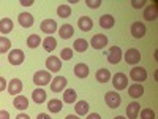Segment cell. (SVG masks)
Listing matches in <instances>:
<instances>
[{
  "label": "cell",
  "instance_id": "cell-1",
  "mask_svg": "<svg viewBox=\"0 0 158 119\" xmlns=\"http://www.w3.org/2000/svg\"><path fill=\"white\" fill-rule=\"evenodd\" d=\"M51 81H52L51 79V72H48V70H40V72H36L33 75V83L36 86H46Z\"/></svg>",
  "mask_w": 158,
  "mask_h": 119
},
{
  "label": "cell",
  "instance_id": "cell-2",
  "mask_svg": "<svg viewBox=\"0 0 158 119\" xmlns=\"http://www.w3.org/2000/svg\"><path fill=\"white\" fill-rule=\"evenodd\" d=\"M104 102H106V105H108L109 108H118V107H120L122 99H120V95H118L117 92L109 90V92L104 94Z\"/></svg>",
  "mask_w": 158,
  "mask_h": 119
},
{
  "label": "cell",
  "instance_id": "cell-3",
  "mask_svg": "<svg viewBox=\"0 0 158 119\" xmlns=\"http://www.w3.org/2000/svg\"><path fill=\"white\" fill-rule=\"evenodd\" d=\"M130 78L133 79V81H136L138 84H141L142 81L147 79V70L142 68V67H135V68L130 70Z\"/></svg>",
  "mask_w": 158,
  "mask_h": 119
},
{
  "label": "cell",
  "instance_id": "cell-4",
  "mask_svg": "<svg viewBox=\"0 0 158 119\" xmlns=\"http://www.w3.org/2000/svg\"><path fill=\"white\" fill-rule=\"evenodd\" d=\"M112 84H114V89H117V90L127 89V86H128V78H127V75L122 73V72L115 73L114 78H112Z\"/></svg>",
  "mask_w": 158,
  "mask_h": 119
},
{
  "label": "cell",
  "instance_id": "cell-5",
  "mask_svg": "<svg viewBox=\"0 0 158 119\" xmlns=\"http://www.w3.org/2000/svg\"><path fill=\"white\" fill-rule=\"evenodd\" d=\"M90 46L94 48V49H104L108 46V37L106 35H103V33H97L92 37L90 40Z\"/></svg>",
  "mask_w": 158,
  "mask_h": 119
},
{
  "label": "cell",
  "instance_id": "cell-6",
  "mask_svg": "<svg viewBox=\"0 0 158 119\" xmlns=\"http://www.w3.org/2000/svg\"><path fill=\"white\" fill-rule=\"evenodd\" d=\"M125 62L128 64V65H136V64H139V60H141V52H139V49H135V48H131V49H127V52H125Z\"/></svg>",
  "mask_w": 158,
  "mask_h": 119
},
{
  "label": "cell",
  "instance_id": "cell-7",
  "mask_svg": "<svg viewBox=\"0 0 158 119\" xmlns=\"http://www.w3.org/2000/svg\"><path fill=\"white\" fill-rule=\"evenodd\" d=\"M25 59V54H24V51L21 49H13L10 51V54H8V62L11 65H21Z\"/></svg>",
  "mask_w": 158,
  "mask_h": 119
},
{
  "label": "cell",
  "instance_id": "cell-8",
  "mask_svg": "<svg viewBox=\"0 0 158 119\" xmlns=\"http://www.w3.org/2000/svg\"><path fill=\"white\" fill-rule=\"evenodd\" d=\"M67 78L65 76H56L51 81V90L52 92H63L65 87H67Z\"/></svg>",
  "mask_w": 158,
  "mask_h": 119
},
{
  "label": "cell",
  "instance_id": "cell-9",
  "mask_svg": "<svg viewBox=\"0 0 158 119\" xmlns=\"http://www.w3.org/2000/svg\"><path fill=\"white\" fill-rule=\"evenodd\" d=\"M46 68L48 72H59L62 68V60L60 57H56V56H49L46 59Z\"/></svg>",
  "mask_w": 158,
  "mask_h": 119
},
{
  "label": "cell",
  "instance_id": "cell-10",
  "mask_svg": "<svg viewBox=\"0 0 158 119\" xmlns=\"http://www.w3.org/2000/svg\"><path fill=\"white\" fill-rule=\"evenodd\" d=\"M122 49L118 48V46H112L109 51H108V60L109 64H118L122 60Z\"/></svg>",
  "mask_w": 158,
  "mask_h": 119
},
{
  "label": "cell",
  "instance_id": "cell-11",
  "mask_svg": "<svg viewBox=\"0 0 158 119\" xmlns=\"http://www.w3.org/2000/svg\"><path fill=\"white\" fill-rule=\"evenodd\" d=\"M6 89H8V94H11V95L16 97V95L21 94V90H22V81H21V79H18V78L11 79L10 84L6 86Z\"/></svg>",
  "mask_w": 158,
  "mask_h": 119
},
{
  "label": "cell",
  "instance_id": "cell-12",
  "mask_svg": "<svg viewBox=\"0 0 158 119\" xmlns=\"http://www.w3.org/2000/svg\"><path fill=\"white\" fill-rule=\"evenodd\" d=\"M40 29H41L44 33H54V32H57V22L54 21V19H44L43 22H41V25H40Z\"/></svg>",
  "mask_w": 158,
  "mask_h": 119
},
{
  "label": "cell",
  "instance_id": "cell-13",
  "mask_svg": "<svg viewBox=\"0 0 158 119\" xmlns=\"http://www.w3.org/2000/svg\"><path fill=\"white\" fill-rule=\"evenodd\" d=\"M131 35H133L135 38H142L144 35H146V25H144L142 22L136 21L131 24Z\"/></svg>",
  "mask_w": 158,
  "mask_h": 119
},
{
  "label": "cell",
  "instance_id": "cell-14",
  "mask_svg": "<svg viewBox=\"0 0 158 119\" xmlns=\"http://www.w3.org/2000/svg\"><path fill=\"white\" fill-rule=\"evenodd\" d=\"M77 27L82 32H89V30H92V27H94V21H92V18H89V16H81L77 19Z\"/></svg>",
  "mask_w": 158,
  "mask_h": 119
},
{
  "label": "cell",
  "instance_id": "cell-15",
  "mask_svg": "<svg viewBox=\"0 0 158 119\" xmlns=\"http://www.w3.org/2000/svg\"><path fill=\"white\" fill-rule=\"evenodd\" d=\"M142 94H144V87H142V84L135 83V84L128 86V95H130V97L139 99V97H142Z\"/></svg>",
  "mask_w": 158,
  "mask_h": 119
},
{
  "label": "cell",
  "instance_id": "cell-16",
  "mask_svg": "<svg viewBox=\"0 0 158 119\" xmlns=\"http://www.w3.org/2000/svg\"><path fill=\"white\" fill-rule=\"evenodd\" d=\"M59 35L63 40H68V38H71L74 35V27H73L71 24H63L62 27L59 29Z\"/></svg>",
  "mask_w": 158,
  "mask_h": 119
},
{
  "label": "cell",
  "instance_id": "cell-17",
  "mask_svg": "<svg viewBox=\"0 0 158 119\" xmlns=\"http://www.w3.org/2000/svg\"><path fill=\"white\" fill-rule=\"evenodd\" d=\"M74 110H76V116H85V114H89L90 107L85 100H79V102H76Z\"/></svg>",
  "mask_w": 158,
  "mask_h": 119
},
{
  "label": "cell",
  "instance_id": "cell-18",
  "mask_svg": "<svg viewBox=\"0 0 158 119\" xmlns=\"http://www.w3.org/2000/svg\"><path fill=\"white\" fill-rule=\"evenodd\" d=\"M13 29H15V24H13V21L10 18H3V19H0V32L2 33H10L13 32Z\"/></svg>",
  "mask_w": 158,
  "mask_h": 119
},
{
  "label": "cell",
  "instance_id": "cell-19",
  "mask_svg": "<svg viewBox=\"0 0 158 119\" xmlns=\"http://www.w3.org/2000/svg\"><path fill=\"white\" fill-rule=\"evenodd\" d=\"M114 24H115V19L111 15H104L100 18V27L101 29H112Z\"/></svg>",
  "mask_w": 158,
  "mask_h": 119
},
{
  "label": "cell",
  "instance_id": "cell-20",
  "mask_svg": "<svg viewBox=\"0 0 158 119\" xmlns=\"http://www.w3.org/2000/svg\"><path fill=\"white\" fill-rule=\"evenodd\" d=\"M139 114V103L138 102H131L127 107V117L128 119H136Z\"/></svg>",
  "mask_w": 158,
  "mask_h": 119
},
{
  "label": "cell",
  "instance_id": "cell-21",
  "mask_svg": "<svg viewBox=\"0 0 158 119\" xmlns=\"http://www.w3.org/2000/svg\"><path fill=\"white\" fill-rule=\"evenodd\" d=\"M62 108H63V103H62V100H59V99H51V100L48 102V110H49L51 113H60Z\"/></svg>",
  "mask_w": 158,
  "mask_h": 119
},
{
  "label": "cell",
  "instance_id": "cell-22",
  "mask_svg": "<svg viewBox=\"0 0 158 119\" xmlns=\"http://www.w3.org/2000/svg\"><path fill=\"white\" fill-rule=\"evenodd\" d=\"M90 73V68L87 67L85 64H76V67H74V75L77 78H87Z\"/></svg>",
  "mask_w": 158,
  "mask_h": 119
},
{
  "label": "cell",
  "instance_id": "cell-23",
  "mask_svg": "<svg viewBox=\"0 0 158 119\" xmlns=\"http://www.w3.org/2000/svg\"><path fill=\"white\" fill-rule=\"evenodd\" d=\"M19 24L22 27H32L33 25V16L30 13H21L19 15Z\"/></svg>",
  "mask_w": 158,
  "mask_h": 119
},
{
  "label": "cell",
  "instance_id": "cell-24",
  "mask_svg": "<svg viewBox=\"0 0 158 119\" xmlns=\"http://www.w3.org/2000/svg\"><path fill=\"white\" fill-rule=\"evenodd\" d=\"M89 48V42L84 38H76V42L73 43V49L76 52H85Z\"/></svg>",
  "mask_w": 158,
  "mask_h": 119
},
{
  "label": "cell",
  "instance_id": "cell-25",
  "mask_svg": "<svg viewBox=\"0 0 158 119\" xmlns=\"http://www.w3.org/2000/svg\"><path fill=\"white\" fill-rule=\"evenodd\" d=\"M13 105H15V107L18 108V110H25L29 107V100H27V97L25 95H16L15 97V102H13Z\"/></svg>",
  "mask_w": 158,
  "mask_h": 119
},
{
  "label": "cell",
  "instance_id": "cell-26",
  "mask_svg": "<svg viewBox=\"0 0 158 119\" xmlns=\"http://www.w3.org/2000/svg\"><path fill=\"white\" fill-rule=\"evenodd\" d=\"M32 99H33V102L35 103H44L46 102V92H44V89H35L33 92H32Z\"/></svg>",
  "mask_w": 158,
  "mask_h": 119
},
{
  "label": "cell",
  "instance_id": "cell-27",
  "mask_svg": "<svg viewBox=\"0 0 158 119\" xmlns=\"http://www.w3.org/2000/svg\"><path fill=\"white\" fill-rule=\"evenodd\" d=\"M41 42H43V40L40 38L38 33H32V35H29V38H27V46H29L30 49H35V48H38L40 45H41Z\"/></svg>",
  "mask_w": 158,
  "mask_h": 119
},
{
  "label": "cell",
  "instance_id": "cell-28",
  "mask_svg": "<svg viewBox=\"0 0 158 119\" xmlns=\"http://www.w3.org/2000/svg\"><path fill=\"white\" fill-rule=\"evenodd\" d=\"M41 43H43V48L48 52H52V51L57 48V42H56V38H52V37H46Z\"/></svg>",
  "mask_w": 158,
  "mask_h": 119
},
{
  "label": "cell",
  "instance_id": "cell-29",
  "mask_svg": "<svg viewBox=\"0 0 158 119\" xmlns=\"http://www.w3.org/2000/svg\"><path fill=\"white\" fill-rule=\"evenodd\" d=\"M144 18L147 21H155L156 19V5H149L146 10H144Z\"/></svg>",
  "mask_w": 158,
  "mask_h": 119
},
{
  "label": "cell",
  "instance_id": "cell-30",
  "mask_svg": "<svg viewBox=\"0 0 158 119\" xmlns=\"http://www.w3.org/2000/svg\"><path fill=\"white\" fill-rule=\"evenodd\" d=\"M76 99H77V94L74 89H65V92H63V102L65 103H74Z\"/></svg>",
  "mask_w": 158,
  "mask_h": 119
},
{
  "label": "cell",
  "instance_id": "cell-31",
  "mask_svg": "<svg viewBox=\"0 0 158 119\" xmlns=\"http://www.w3.org/2000/svg\"><path fill=\"white\" fill-rule=\"evenodd\" d=\"M109 79H111V73H109L108 68H100V70L97 72V81H100V83H108Z\"/></svg>",
  "mask_w": 158,
  "mask_h": 119
},
{
  "label": "cell",
  "instance_id": "cell-32",
  "mask_svg": "<svg viewBox=\"0 0 158 119\" xmlns=\"http://www.w3.org/2000/svg\"><path fill=\"white\" fill-rule=\"evenodd\" d=\"M57 15H59V18H62V19L70 18V16H71V8H70V5H60V7L57 8Z\"/></svg>",
  "mask_w": 158,
  "mask_h": 119
},
{
  "label": "cell",
  "instance_id": "cell-33",
  "mask_svg": "<svg viewBox=\"0 0 158 119\" xmlns=\"http://www.w3.org/2000/svg\"><path fill=\"white\" fill-rule=\"evenodd\" d=\"M11 48V42L6 37H0V52H6Z\"/></svg>",
  "mask_w": 158,
  "mask_h": 119
},
{
  "label": "cell",
  "instance_id": "cell-34",
  "mask_svg": "<svg viewBox=\"0 0 158 119\" xmlns=\"http://www.w3.org/2000/svg\"><path fill=\"white\" fill-rule=\"evenodd\" d=\"M71 57H73V49L71 48H63L60 51V60L62 59L63 60H71Z\"/></svg>",
  "mask_w": 158,
  "mask_h": 119
},
{
  "label": "cell",
  "instance_id": "cell-35",
  "mask_svg": "<svg viewBox=\"0 0 158 119\" xmlns=\"http://www.w3.org/2000/svg\"><path fill=\"white\" fill-rule=\"evenodd\" d=\"M141 119H155V113L152 108H142L141 110Z\"/></svg>",
  "mask_w": 158,
  "mask_h": 119
},
{
  "label": "cell",
  "instance_id": "cell-36",
  "mask_svg": "<svg viewBox=\"0 0 158 119\" xmlns=\"http://www.w3.org/2000/svg\"><path fill=\"white\" fill-rule=\"evenodd\" d=\"M85 5L89 7V8H98L100 5H101V0H85Z\"/></svg>",
  "mask_w": 158,
  "mask_h": 119
},
{
  "label": "cell",
  "instance_id": "cell-37",
  "mask_svg": "<svg viewBox=\"0 0 158 119\" xmlns=\"http://www.w3.org/2000/svg\"><path fill=\"white\" fill-rule=\"evenodd\" d=\"M147 2L146 0H141V2H138V0H133V2H131V5H133V8H141V7H144Z\"/></svg>",
  "mask_w": 158,
  "mask_h": 119
},
{
  "label": "cell",
  "instance_id": "cell-38",
  "mask_svg": "<svg viewBox=\"0 0 158 119\" xmlns=\"http://www.w3.org/2000/svg\"><path fill=\"white\" fill-rule=\"evenodd\" d=\"M5 89H6V81H5V78L0 76V92L5 90Z\"/></svg>",
  "mask_w": 158,
  "mask_h": 119
},
{
  "label": "cell",
  "instance_id": "cell-39",
  "mask_svg": "<svg viewBox=\"0 0 158 119\" xmlns=\"http://www.w3.org/2000/svg\"><path fill=\"white\" fill-rule=\"evenodd\" d=\"M0 119H10V113L2 110V111H0Z\"/></svg>",
  "mask_w": 158,
  "mask_h": 119
},
{
  "label": "cell",
  "instance_id": "cell-40",
  "mask_svg": "<svg viewBox=\"0 0 158 119\" xmlns=\"http://www.w3.org/2000/svg\"><path fill=\"white\" fill-rule=\"evenodd\" d=\"M87 119H101V116H100L98 113H89Z\"/></svg>",
  "mask_w": 158,
  "mask_h": 119
},
{
  "label": "cell",
  "instance_id": "cell-41",
  "mask_svg": "<svg viewBox=\"0 0 158 119\" xmlns=\"http://www.w3.org/2000/svg\"><path fill=\"white\" fill-rule=\"evenodd\" d=\"M33 3H35L33 0H21V5H24V7H30Z\"/></svg>",
  "mask_w": 158,
  "mask_h": 119
},
{
  "label": "cell",
  "instance_id": "cell-42",
  "mask_svg": "<svg viewBox=\"0 0 158 119\" xmlns=\"http://www.w3.org/2000/svg\"><path fill=\"white\" fill-rule=\"evenodd\" d=\"M36 119H51V116H49V114H46V113H40Z\"/></svg>",
  "mask_w": 158,
  "mask_h": 119
},
{
  "label": "cell",
  "instance_id": "cell-43",
  "mask_svg": "<svg viewBox=\"0 0 158 119\" xmlns=\"http://www.w3.org/2000/svg\"><path fill=\"white\" fill-rule=\"evenodd\" d=\"M16 119H30V117H29L27 114H24V113H21V114H18V116H16Z\"/></svg>",
  "mask_w": 158,
  "mask_h": 119
},
{
  "label": "cell",
  "instance_id": "cell-44",
  "mask_svg": "<svg viewBox=\"0 0 158 119\" xmlns=\"http://www.w3.org/2000/svg\"><path fill=\"white\" fill-rule=\"evenodd\" d=\"M65 119H79V116H76V114H68Z\"/></svg>",
  "mask_w": 158,
  "mask_h": 119
},
{
  "label": "cell",
  "instance_id": "cell-45",
  "mask_svg": "<svg viewBox=\"0 0 158 119\" xmlns=\"http://www.w3.org/2000/svg\"><path fill=\"white\" fill-rule=\"evenodd\" d=\"M114 119H127L125 116H117V117H114Z\"/></svg>",
  "mask_w": 158,
  "mask_h": 119
}]
</instances>
